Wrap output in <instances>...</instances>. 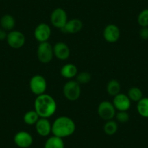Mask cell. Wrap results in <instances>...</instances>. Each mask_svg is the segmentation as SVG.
Returning a JSON list of instances; mask_svg holds the SVG:
<instances>
[{"instance_id":"7c38bea8","label":"cell","mask_w":148,"mask_h":148,"mask_svg":"<svg viewBox=\"0 0 148 148\" xmlns=\"http://www.w3.org/2000/svg\"><path fill=\"white\" fill-rule=\"evenodd\" d=\"M113 104L117 110L128 111L132 105V101L130 100L128 95L119 93L113 98Z\"/></svg>"},{"instance_id":"ffe728a7","label":"cell","mask_w":148,"mask_h":148,"mask_svg":"<svg viewBox=\"0 0 148 148\" xmlns=\"http://www.w3.org/2000/svg\"><path fill=\"white\" fill-rule=\"evenodd\" d=\"M136 110L139 116L148 119V97H143V98L137 102Z\"/></svg>"},{"instance_id":"603a6c76","label":"cell","mask_w":148,"mask_h":148,"mask_svg":"<svg viewBox=\"0 0 148 148\" xmlns=\"http://www.w3.org/2000/svg\"><path fill=\"white\" fill-rule=\"evenodd\" d=\"M118 128L119 127L117 122L113 120H110L105 122L103 126V130L107 135L112 136L117 132Z\"/></svg>"},{"instance_id":"2e32d148","label":"cell","mask_w":148,"mask_h":148,"mask_svg":"<svg viewBox=\"0 0 148 148\" xmlns=\"http://www.w3.org/2000/svg\"><path fill=\"white\" fill-rule=\"evenodd\" d=\"M78 68L76 65L72 63L64 65L60 69L61 76L67 79H72L77 76Z\"/></svg>"},{"instance_id":"52a82bcc","label":"cell","mask_w":148,"mask_h":148,"mask_svg":"<svg viewBox=\"0 0 148 148\" xmlns=\"http://www.w3.org/2000/svg\"><path fill=\"white\" fill-rule=\"evenodd\" d=\"M68 15L66 11L60 8L54 10L50 15V21L54 27L62 29L68 22Z\"/></svg>"},{"instance_id":"5bb4252c","label":"cell","mask_w":148,"mask_h":148,"mask_svg":"<svg viewBox=\"0 0 148 148\" xmlns=\"http://www.w3.org/2000/svg\"><path fill=\"white\" fill-rule=\"evenodd\" d=\"M54 55L60 60L68 59L71 55V49L68 45L64 42H58L53 47Z\"/></svg>"},{"instance_id":"5b68a950","label":"cell","mask_w":148,"mask_h":148,"mask_svg":"<svg viewBox=\"0 0 148 148\" xmlns=\"http://www.w3.org/2000/svg\"><path fill=\"white\" fill-rule=\"evenodd\" d=\"M97 113L102 120H113L116 115V109L113 102L109 101H102L99 104L97 108Z\"/></svg>"},{"instance_id":"ba28073f","label":"cell","mask_w":148,"mask_h":148,"mask_svg":"<svg viewBox=\"0 0 148 148\" xmlns=\"http://www.w3.org/2000/svg\"><path fill=\"white\" fill-rule=\"evenodd\" d=\"M6 40L10 47L13 49H20L25 45V37L21 31L12 30L8 34Z\"/></svg>"},{"instance_id":"9a60e30c","label":"cell","mask_w":148,"mask_h":148,"mask_svg":"<svg viewBox=\"0 0 148 148\" xmlns=\"http://www.w3.org/2000/svg\"><path fill=\"white\" fill-rule=\"evenodd\" d=\"M83 28V23L82 21L77 18H74L68 21L65 26L62 28V31L65 34H77L82 31Z\"/></svg>"},{"instance_id":"44dd1931","label":"cell","mask_w":148,"mask_h":148,"mask_svg":"<svg viewBox=\"0 0 148 148\" xmlns=\"http://www.w3.org/2000/svg\"><path fill=\"white\" fill-rule=\"evenodd\" d=\"M39 119H40V117L38 115V113L36 112L35 110L28 111L23 116L24 123L27 125H29V126L35 125Z\"/></svg>"},{"instance_id":"cb8c5ba5","label":"cell","mask_w":148,"mask_h":148,"mask_svg":"<svg viewBox=\"0 0 148 148\" xmlns=\"http://www.w3.org/2000/svg\"><path fill=\"white\" fill-rule=\"evenodd\" d=\"M137 22L141 27H148V9H144L139 12Z\"/></svg>"},{"instance_id":"3957f363","label":"cell","mask_w":148,"mask_h":148,"mask_svg":"<svg viewBox=\"0 0 148 148\" xmlns=\"http://www.w3.org/2000/svg\"><path fill=\"white\" fill-rule=\"evenodd\" d=\"M62 92L67 99L70 101H76L79 99L82 94L81 84L76 81L70 80L65 84L62 88Z\"/></svg>"},{"instance_id":"ac0fdd59","label":"cell","mask_w":148,"mask_h":148,"mask_svg":"<svg viewBox=\"0 0 148 148\" xmlns=\"http://www.w3.org/2000/svg\"><path fill=\"white\" fill-rule=\"evenodd\" d=\"M45 148H65V143L62 138L53 135L47 139Z\"/></svg>"},{"instance_id":"30bf717a","label":"cell","mask_w":148,"mask_h":148,"mask_svg":"<svg viewBox=\"0 0 148 148\" xmlns=\"http://www.w3.org/2000/svg\"><path fill=\"white\" fill-rule=\"evenodd\" d=\"M121 36V31L115 24H109L103 30V37L108 43H116Z\"/></svg>"},{"instance_id":"9c48e42d","label":"cell","mask_w":148,"mask_h":148,"mask_svg":"<svg viewBox=\"0 0 148 148\" xmlns=\"http://www.w3.org/2000/svg\"><path fill=\"white\" fill-rule=\"evenodd\" d=\"M51 34H52V30L50 26L45 23H39L37 25L34 33L36 40L39 43L48 42L51 36Z\"/></svg>"},{"instance_id":"484cf974","label":"cell","mask_w":148,"mask_h":148,"mask_svg":"<svg viewBox=\"0 0 148 148\" xmlns=\"http://www.w3.org/2000/svg\"><path fill=\"white\" fill-rule=\"evenodd\" d=\"M116 120L121 123H127L130 119L129 114L127 113V111H119V113L116 115Z\"/></svg>"},{"instance_id":"d6986e66","label":"cell","mask_w":148,"mask_h":148,"mask_svg":"<svg viewBox=\"0 0 148 148\" xmlns=\"http://www.w3.org/2000/svg\"><path fill=\"white\" fill-rule=\"evenodd\" d=\"M121 86L119 82L116 79H111L108 83L106 86L107 92L110 96L115 97L121 93Z\"/></svg>"},{"instance_id":"4316f807","label":"cell","mask_w":148,"mask_h":148,"mask_svg":"<svg viewBox=\"0 0 148 148\" xmlns=\"http://www.w3.org/2000/svg\"><path fill=\"white\" fill-rule=\"evenodd\" d=\"M139 36L143 40H148V27H142L139 31Z\"/></svg>"},{"instance_id":"8fae6325","label":"cell","mask_w":148,"mask_h":148,"mask_svg":"<svg viewBox=\"0 0 148 148\" xmlns=\"http://www.w3.org/2000/svg\"><path fill=\"white\" fill-rule=\"evenodd\" d=\"M14 142L20 148H28L32 145L34 138L32 135L25 131H21L14 136Z\"/></svg>"},{"instance_id":"83f0119b","label":"cell","mask_w":148,"mask_h":148,"mask_svg":"<svg viewBox=\"0 0 148 148\" xmlns=\"http://www.w3.org/2000/svg\"><path fill=\"white\" fill-rule=\"evenodd\" d=\"M8 36V33L5 30L0 28V41H4L7 39Z\"/></svg>"},{"instance_id":"4fadbf2b","label":"cell","mask_w":148,"mask_h":148,"mask_svg":"<svg viewBox=\"0 0 148 148\" xmlns=\"http://www.w3.org/2000/svg\"><path fill=\"white\" fill-rule=\"evenodd\" d=\"M35 128L41 136H47L52 133V123L48 119L40 118L35 124Z\"/></svg>"},{"instance_id":"e0dca14e","label":"cell","mask_w":148,"mask_h":148,"mask_svg":"<svg viewBox=\"0 0 148 148\" xmlns=\"http://www.w3.org/2000/svg\"><path fill=\"white\" fill-rule=\"evenodd\" d=\"M15 19L12 15L6 14L3 15L0 20V25L2 29L6 31H11L14 29L15 26Z\"/></svg>"},{"instance_id":"d4e9b609","label":"cell","mask_w":148,"mask_h":148,"mask_svg":"<svg viewBox=\"0 0 148 148\" xmlns=\"http://www.w3.org/2000/svg\"><path fill=\"white\" fill-rule=\"evenodd\" d=\"M76 77V82L80 84H86L90 82L91 79H92V76L89 73L86 72V71H83L77 74Z\"/></svg>"},{"instance_id":"7402d4cb","label":"cell","mask_w":148,"mask_h":148,"mask_svg":"<svg viewBox=\"0 0 148 148\" xmlns=\"http://www.w3.org/2000/svg\"><path fill=\"white\" fill-rule=\"evenodd\" d=\"M128 97L132 102H138L141 99L143 98V93L141 89L136 86L132 87L128 92Z\"/></svg>"},{"instance_id":"277c9868","label":"cell","mask_w":148,"mask_h":148,"mask_svg":"<svg viewBox=\"0 0 148 148\" xmlns=\"http://www.w3.org/2000/svg\"><path fill=\"white\" fill-rule=\"evenodd\" d=\"M37 58L42 63L47 64L50 62L54 58L53 47L48 42L39 43L37 47Z\"/></svg>"},{"instance_id":"7a4b0ae2","label":"cell","mask_w":148,"mask_h":148,"mask_svg":"<svg viewBox=\"0 0 148 148\" xmlns=\"http://www.w3.org/2000/svg\"><path fill=\"white\" fill-rule=\"evenodd\" d=\"M76 123L68 116H60L52 123V133L54 136L62 139L73 134L76 131Z\"/></svg>"},{"instance_id":"6da1fadb","label":"cell","mask_w":148,"mask_h":148,"mask_svg":"<svg viewBox=\"0 0 148 148\" xmlns=\"http://www.w3.org/2000/svg\"><path fill=\"white\" fill-rule=\"evenodd\" d=\"M57 107L55 99L46 93L37 96L34 101V110L40 118H50L56 112Z\"/></svg>"},{"instance_id":"8992f818","label":"cell","mask_w":148,"mask_h":148,"mask_svg":"<svg viewBox=\"0 0 148 148\" xmlns=\"http://www.w3.org/2000/svg\"><path fill=\"white\" fill-rule=\"evenodd\" d=\"M29 87L31 92L36 96L45 94L47 88L46 79L39 74L35 75L30 80Z\"/></svg>"}]
</instances>
